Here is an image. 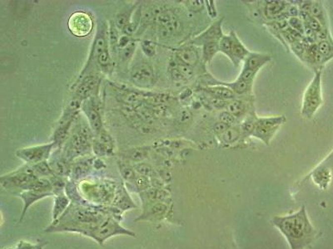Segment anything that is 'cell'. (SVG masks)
<instances>
[{
    "instance_id": "cell-33",
    "label": "cell",
    "mask_w": 333,
    "mask_h": 249,
    "mask_svg": "<svg viewBox=\"0 0 333 249\" xmlns=\"http://www.w3.org/2000/svg\"><path fill=\"white\" fill-rule=\"evenodd\" d=\"M132 12H133V8L123 12L117 15L116 19H115V25H116L117 29L123 30L125 26H127V24L131 23Z\"/></svg>"
},
{
    "instance_id": "cell-26",
    "label": "cell",
    "mask_w": 333,
    "mask_h": 249,
    "mask_svg": "<svg viewBox=\"0 0 333 249\" xmlns=\"http://www.w3.org/2000/svg\"><path fill=\"white\" fill-rule=\"evenodd\" d=\"M310 14L312 18L317 19L323 28H328V18L323 2L321 1H312Z\"/></svg>"
},
{
    "instance_id": "cell-42",
    "label": "cell",
    "mask_w": 333,
    "mask_h": 249,
    "mask_svg": "<svg viewBox=\"0 0 333 249\" xmlns=\"http://www.w3.org/2000/svg\"><path fill=\"white\" fill-rule=\"evenodd\" d=\"M97 62H98L101 68H103V69L109 68V66L111 63V58H110V53H109L108 48L104 50L103 53L98 56V58H97Z\"/></svg>"
},
{
    "instance_id": "cell-16",
    "label": "cell",
    "mask_w": 333,
    "mask_h": 249,
    "mask_svg": "<svg viewBox=\"0 0 333 249\" xmlns=\"http://www.w3.org/2000/svg\"><path fill=\"white\" fill-rule=\"evenodd\" d=\"M19 196L23 199L24 201V210H23V213H22L21 218L19 222H21L22 219L24 218V215L26 213L27 210L31 205H34L35 202H37L39 200L44 199L46 197L54 196L53 193L51 192H42L36 191V190H24L20 194H19Z\"/></svg>"
},
{
    "instance_id": "cell-36",
    "label": "cell",
    "mask_w": 333,
    "mask_h": 249,
    "mask_svg": "<svg viewBox=\"0 0 333 249\" xmlns=\"http://www.w3.org/2000/svg\"><path fill=\"white\" fill-rule=\"evenodd\" d=\"M89 161H85V162H80V164L74 166V168L72 169V173L73 176H74L75 178H80L82 176H84L87 173V171H89L90 164Z\"/></svg>"
},
{
    "instance_id": "cell-22",
    "label": "cell",
    "mask_w": 333,
    "mask_h": 249,
    "mask_svg": "<svg viewBox=\"0 0 333 249\" xmlns=\"http://www.w3.org/2000/svg\"><path fill=\"white\" fill-rule=\"evenodd\" d=\"M98 139L94 143L93 150L96 155H109V153L113 150V142L111 137L107 134L104 131H102L98 134Z\"/></svg>"
},
{
    "instance_id": "cell-3",
    "label": "cell",
    "mask_w": 333,
    "mask_h": 249,
    "mask_svg": "<svg viewBox=\"0 0 333 249\" xmlns=\"http://www.w3.org/2000/svg\"><path fill=\"white\" fill-rule=\"evenodd\" d=\"M219 51L227 56L234 67H238L251 53L242 42L234 30L224 35L219 42Z\"/></svg>"
},
{
    "instance_id": "cell-46",
    "label": "cell",
    "mask_w": 333,
    "mask_h": 249,
    "mask_svg": "<svg viewBox=\"0 0 333 249\" xmlns=\"http://www.w3.org/2000/svg\"><path fill=\"white\" fill-rule=\"evenodd\" d=\"M205 3H206L205 5L207 6V8H208V13L211 19H214L217 15L214 1H206Z\"/></svg>"
},
{
    "instance_id": "cell-2",
    "label": "cell",
    "mask_w": 333,
    "mask_h": 249,
    "mask_svg": "<svg viewBox=\"0 0 333 249\" xmlns=\"http://www.w3.org/2000/svg\"><path fill=\"white\" fill-rule=\"evenodd\" d=\"M322 105V71L321 69H318L305 90L301 104V115L308 120L312 119Z\"/></svg>"
},
{
    "instance_id": "cell-7",
    "label": "cell",
    "mask_w": 333,
    "mask_h": 249,
    "mask_svg": "<svg viewBox=\"0 0 333 249\" xmlns=\"http://www.w3.org/2000/svg\"><path fill=\"white\" fill-rule=\"evenodd\" d=\"M53 143L50 144H41L35 146L26 147L18 149L16 151L17 157L24 160V162L31 165H35L38 163L46 161L50 157Z\"/></svg>"
},
{
    "instance_id": "cell-1",
    "label": "cell",
    "mask_w": 333,
    "mask_h": 249,
    "mask_svg": "<svg viewBox=\"0 0 333 249\" xmlns=\"http://www.w3.org/2000/svg\"><path fill=\"white\" fill-rule=\"evenodd\" d=\"M271 222L285 237L290 249H305L317 236V230L307 216L305 206L291 214L275 216Z\"/></svg>"
},
{
    "instance_id": "cell-37",
    "label": "cell",
    "mask_w": 333,
    "mask_h": 249,
    "mask_svg": "<svg viewBox=\"0 0 333 249\" xmlns=\"http://www.w3.org/2000/svg\"><path fill=\"white\" fill-rule=\"evenodd\" d=\"M119 169H120V173L122 175L123 178H125L126 181L133 182L136 177L138 176L134 168L131 167L129 165H121Z\"/></svg>"
},
{
    "instance_id": "cell-35",
    "label": "cell",
    "mask_w": 333,
    "mask_h": 249,
    "mask_svg": "<svg viewBox=\"0 0 333 249\" xmlns=\"http://www.w3.org/2000/svg\"><path fill=\"white\" fill-rule=\"evenodd\" d=\"M288 23H289V26L291 29H293L295 31L297 32L298 34L302 35L303 37L305 36V26L303 22L299 17H291L288 19Z\"/></svg>"
},
{
    "instance_id": "cell-19",
    "label": "cell",
    "mask_w": 333,
    "mask_h": 249,
    "mask_svg": "<svg viewBox=\"0 0 333 249\" xmlns=\"http://www.w3.org/2000/svg\"><path fill=\"white\" fill-rule=\"evenodd\" d=\"M258 116L256 115L255 110H252L245 116L244 121L240 124L241 133H242V138L241 142H245L249 137L253 136L254 131L256 128V120Z\"/></svg>"
},
{
    "instance_id": "cell-34",
    "label": "cell",
    "mask_w": 333,
    "mask_h": 249,
    "mask_svg": "<svg viewBox=\"0 0 333 249\" xmlns=\"http://www.w3.org/2000/svg\"><path fill=\"white\" fill-rule=\"evenodd\" d=\"M308 45H309V43H307V42H305L304 39H302L301 41L294 42L292 44L290 45V48L297 58H300L301 61H303L304 60L305 53H306V50H307Z\"/></svg>"
},
{
    "instance_id": "cell-12",
    "label": "cell",
    "mask_w": 333,
    "mask_h": 249,
    "mask_svg": "<svg viewBox=\"0 0 333 249\" xmlns=\"http://www.w3.org/2000/svg\"><path fill=\"white\" fill-rule=\"evenodd\" d=\"M175 58L180 63L193 68L198 65L202 59V53L199 52V47L188 43L176 51Z\"/></svg>"
},
{
    "instance_id": "cell-18",
    "label": "cell",
    "mask_w": 333,
    "mask_h": 249,
    "mask_svg": "<svg viewBox=\"0 0 333 249\" xmlns=\"http://www.w3.org/2000/svg\"><path fill=\"white\" fill-rule=\"evenodd\" d=\"M263 7L264 16L268 19H277L278 17L285 13L286 9L289 6V2L286 1H277V0H269L265 1Z\"/></svg>"
},
{
    "instance_id": "cell-15",
    "label": "cell",
    "mask_w": 333,
    "mask_h": 249,
    "mask_svg": "<svg viewBox=\"0 0 333 249\" xmlns=\"http://www.w3.org/2000/svg\"><path fill=\"white\" fill-rule=\"evenodd\" d=\"M272 60V56L267 53H251L244 60L243 69L244 70L258 71L263 68L266 64Z\"/></svg>"
},
{
    "instance_id": "cell-31",
    "label": "cell",
    "mask_w": 333,
    "mask_h": 249,
    "mask_svg": "<svg viewBox=\"0 0 333 249\" xmlns=\"http://www.w3.org/2000/svg\"><path fill=\"white\" fill-rule=\"evenodd\" d=\"M72 123L58 124V126L55 130L53 135V144L61 145L66 141L67 137L69 134V128Z\"/></svg>"
},
{
    "instance_id": "cell-29",
    "label": "cell",
    "mask_w": 333,
    "mask_h": 249,
    "mask_svg": "<svg viewBox=\"0 0 333 249\" xmlns=\"http://www.w3.org/2000/svg\"><path fill=\"white\" fill-rule=\"evenodd\" d=\"M182 29V25L178 20H175V21L170 23V24H166L164 26H159V37L161 38H167V37H172V35H176L177 33L181 31Z\"/></svg>"
},
{
    "instance_id": "cell-10",
    "label": "cell",
    "mask_w": 333,
    "mask_h": 249,
    "mask_svg": "<svg viewBox=\"0 0 333 249\" xmlns=\"http://www.w3.org/2000/svg\"><path fill=\"white\" fill-rule=\"evenodd\" d=\"M155 72L148 63L135 66L131 71V80L135 85L141 87H149L155 82Z\"/></svg>"
},
{
    "instance_id": "cell-25",
    "label": "cell",
    "mask_w": 333,
    "mask_h": 249,
    "mask_svg": "<svg viewBox=\"0 0 333 249\" xmlns=\"http://www.w3.org/2000/svg\"><path fill=\"white\" fill-rule=\"evenodd\" d=\"M241 138H242V133H241L240 125L230 126L223 134L217 137L220 143L228 144V145L241 142Z\"/></svg>"
},
{
    "instance_id": "cell-28",
    "label": "cell",
    "mask_w": 333,
    "mask_h": 249,
    "mask_svg": "<svg viewBox=\"0 0 333 249\" xmlns=\"http://www.w3.org/2000/svg\"><path fill=\"white\" fill-rule=\"evenodd\" d=\"M317 47L319 53L323 56L324 63H328L333 58V39L332 37L317 42Z\"/></svg>"
},
{
    "instance_id": "cell-38",
    "label": "cell",
    "mask_w": 333,
    "mask_h": 249,
    "mask_svg": "<svg viewBox=\"0 0 333 249\" xmlns=\"http://www.w3.org/2000/svg\"><path fill=\"white\" fill-rule=\"evenodd\" d=\"M218 121L230 126L238 125L237 123L238 122V119L236 118L235 116H233L231 113L228 112V110H222L218 114Z\"/></svg>"
},
{
    "instance_id": "cell-41",
    "label": "cell",
    "mask_w": 333,
    "mask_h": 249,
    "mask_svg": "<svg viewBox=\"0 0 333 249\" xmlns=\"http://www.w3.org/2000/svg\"><path fill=\"white\" fill-rule=\"evenodd\" d=\"M109 30H110L109 31V43H110L113 51L114 50L115 51L116 47L119 45V38H120L119 37V35H118V32H117L116 25L112 24Z\"/></svg>"
},
{
    "instance_id": "cell-6",
    "label": "cell",
    "mask_w": 333,
    "mask_h": 249,
    "mask_svg": "<svg viewBox=\"0 0 333 249\" xmlns=\"http://www.w3.org/2000/svg\"><path fill=\"white\" fill-rule=\"evenodd\" d=\"M40 178L33 170L32 166L24 167L18 171L1 176L0 182L6 189H23L27 184Z\"/></svg>"
},
{
    "instance_id": "cell-32",
    "label": "cell",
    "mask_w": 333,
    "mask_h": 249,
    "mask_svg": "<svg viewBox=\"0 0 333 249\" xmlns=\"http://www.w3.org/2000/svg\"><path fill=\"white\" fill-rule=\"evenodd\" d=\"M32 168L39 177H44V176L52 177V176H55L51 169L49 163L47 161H42V162L32 165Z\"/></svg>"
},
{
    "instance_id": "cell-9",
    "label": "cell",
    "mask_w": 333,
    "mask_h": 249,
    "mask_svg": "<svg viewBox=\"0 0 333 249\" xmlns=\"http://www.w3.org/2000/svg\"><path fill=\"white\" fill-rule=\"evenodd\" d=\"M222 23L223 18L212 23L201 35L191 40L189 44L202 47L204 44L209 42H220L222 36L224 35L222 33Z\"/></svg>"
},
{
    "instance_id": "cell-13",
    "label": "cell",
    "mask_w": 333,
    "mask_h": 249,
    "mask_svg": "<svg viewBox=\"0 0 333 249\" xmlns=\"http://www.w3.org/2000/svg\"><path fill=\"white\" fill-rule=\"evenodd\" d=\"M224 86L232 90L238 97L239 96H245V95L251 94L252 92V86L253 83L243 81L240 79L237 78L235 81L232 82L227 81H217L216 79L211 78V81H208V86Z\"/></svg>"
},
{
    "instance_id": "cell-27",
    "label": "cell",
    "mask_w": 333,
    "mask_h": 249,
    "mask_svg": "<svg viewBox=\"0 0 333 249\" xmlns=\"http://www.w3.org/2000/svg\"><path fill=\"white\" fill-rule=\"evenodd\" d=\"M219 52V42L206 43L201 47L202 61L204 63H210Z\"/></svg>"
},
{
    "instance_id": "cell-20",
    "label": "cell",
    "mask_w": 333,
    "mask_h": 249,
    "mask_svg": "<svg viewBox=\"0 0 333 249\" xmlns=\"http://www.w3.org/2000/svg\"><path fill=\"white\" fill-rule=\"evenodd\" d=\"M69 206H70V199L64 193L54 195V203L52 213L53 223L58 220V218L66 212Z\"/></svg>"
},
{
    "instance_id": "cell-50",
    "label": "cell",
    "mask_w": 333,
    "mask_h": 249,
    "mask_svg": "<svg viewBox=\"0 0 333 249\" xmlns=\"http://www.w3.org/2000/svg\"><path fill=\"white\" fill-rule=\"evenodd\" d=\"M132 42L131 41V38H130L129 36H127V35H125L123 37H120L119 41V45L118 47H120L121 49L125 48L126 46L129 44L130 42Z\"/></svg>"
},
{
    "instance_id": "cell-14",
    "label": "cell",
    "mask_w": 333,
    "mask_h": 249,
    "mask_svg": "<svg viewBox=\"0 0 333 249\" xmlns=\"http://www.w3.org/2000/svg\"><path fill=\"white\" fill-rule=\"evenodd\" d=\"M99 79L97 76H86L76 85L75 93L80 99L87 98L94 95L98 89Z\"/></svg>"
},
{
    "instance_id": "cell-52",
    "label": "cell",
    "mask_w": 333,
    "mask_h": 249,
    "mask_svg": "<svg viewBox=\"0 0 333 249\" xmlns=\"http://www.w3.org/2000/svg\"></svg>"
},
{
    "instance_id": "cell-44",
    "label": "cell",
    "mask_w": 333,
    "mask_h": 249,
    "mask_svg": "<svg viewBox=\"0 0 333 249\" xmlns=\"http://www.w3.org/2000/svg\"><path fill=\"white\" fill-rule=\"evenodd\" d=\"M135 47H136L135 42H131L125 48H123L121 50V55H120L121 59L125 62V61H127L132 58V54L134 53Z\"/></svg>"
},
{
    "instance_id": "cell-21",
    "label": "cell",
    "mask_w": 333,
    "mask_h": 249,
    "mask_svg": "<svg viewBox=\"0 0 333 249\" xmlns=\"http://www.w3.org/2000/svg\"><path fill=\"white\" fill-rule=\"evenodd\" d=\"M203 90L211 97H216V98L227 100V101L238 98V96L232 90L224 86H218V85L217 86H207L206 87L203 88Z\"/></svg>"
},
{
    "instance_id": "cell-23",
    "label": "cell",
    "mask_w": 333,
    "mask_h": 249,
    "mask_svg": "<svg viewBox=\"0 0 333 249\" xmlns=\"http://www.w3.org/2000/svg\"><path fill=\"white\" fill-rule=\"evenodd\" d=\"M225 110H228V112L231 113L233 116H235L238 120L248 115L251 110L249 111L248 103L240 98H235L229 101Z\"/></svg>"
},
{
    "instance_id": "cell-45",
    "label": "cell",
    "mask_w": 333,
    "mask_h": 249,
    "mask_svg": "<svg viewBox=\"0 0 333 249\" xmlns=\"http://www.w3.org/2000/svg\"><path fill=\"white\" fill-rule=\"evenodd\" d=\"M229 127H230V126H228V125H226V124L220 122V121H217V123H215L214 125H213L212 131L214 132V134L216 135V137H217L221 136V135L223 134L225 131H227Z\"/></svg>"
},
{
    "instance_id": "cell-5",
    "label": "cell",
    "mask_w": 333,
    "mask_h": 249,
    "mask_svg": "<svg viewBox=\"0 0 333 249\" xmlns=\"http://www.w3.org/2000/svg\"><path fill=\"white\" fill-rule=\"evenodd\" d=\"M286 121L285 115L258 117L256 120V128L252 137L269 145L273 137H275L276 133L281 126L285 123Z\"/></svg>"
},
{
    "instance_id": "cell-11",
    "label": "cell",
    "mask_w": 333,
    "mask_h": 249,
    "mask_svg": "<svg viewBox=\"0 0 333 249\" xmlns=\"http://www.w3.org/2000/svg\"><path fill=\"white\" fill-rule=\"evenodd\" d=\"M89 150V142L81 134L74 135L69 140L63 155L70 161L75 157L87 154Z\"/></svg>"
},
{
    "instance_id": "cell-43",
    "label": "cell",
    "mask_w": 333,
    "mask_h": 249,
    "mask_svg": "<svg viewBox=\"0 0 333 249\" xmlns=\"http://www.w3.org/2000/svg\"><path fill=\"white\" fill-rule=\"evenodd\" d=\"M186 7L188 10L191 12H200L203 10L205 6V2L204 1H198V0H194V1H185Z\"/></svg>"
},
{
    "instance_id": "cell-8",
    "label": "cell",
    "mask_w": 333,
    "mask_h": 249,
    "mask_svg": "<svg viewBox=\"0 0 333 249\" xmlns=\"http://www.w3.org/2000/svg\"><path fill=\"white\" fill-rule=\"evenodd\" d=\"M93 20L87 13L77 12L72 14L69 20V29L76 37H85L93 29Z\"/></svg>"
},
{
    "instance_id": "cell-47",
    "label": "cell",
    "mask_w": 333,
    "mask_h": 249,
    "mask_svg": "<svg viewBox=\"0 0 333 249\" xmlns=\"http://www.w3.org/2000/svg\"><path fill=\"white\" fill-rule=\"evenodd\" d=\"M142 48H143V52L145 53L146 55L153 56L155 53L154 45L152 42H148V41L143 42Z\"/></svg>"
},
{
    "instance_id": "cell-51",
    "label": "cell",
    "mask_w": 333,
    "mask_h": 249,
    "mask_svg": "<svg viewBox=\"0 0 333 249\" xmlns=\"http://www.w3.org/2000/svg\"><path fill=\"white\" fill-rule=\"evenodd\" d=\"M35 246L29 243H25V242H19L18 245H17L16 249H34Z\"/></svg>"
},
{
    "instance_id": "cell-48",
    "label": "cell",
    "mask_w": 333,
    "mask_h": 249,
    "mask_svg": "<svg viewBox=\"0 0 333 249\" xmlns=\"http://www.w3.org/2000/svg\"><path fill=\"white\" fill-rule=\"evenodd\" d=\"M144 155L145 154L143 153V150H140V149H135V150H131L129 153H128V156L127 157L130 158L131 160H140L144 158Z\"/></svg>"
},
{
    "instance_id": "cell-24",
    "label": "cell",
    "mask_w": 333,
    "mask_h": 249,
    "mask_svg": "<svg viewBox=\"0 0 333 249\" xmlns=\"http://www.w3.org/2000/svg\"><path fill=\"white\" fill-rule=\"evenodd\" d=\"M49 165L55 176L64 177L69 176L72 173L69 161L64 155L62 157L54 158L53 160H51L49 161Z\"/></svg>"
},
{
    "instance_id": "cell-39",
    "label": "cell",
    "mask_w": 333,
    "mask_h": 249,
    "mask_svg": "<svg viewBox=\"0 0 333 249\" xmlns=\"http://www.w3.org/2000/svg\"><path fill=\"white\" fill-rule=\"evenodd\" d=\"M133 182H134L136 189H138L141 193L148 190V189H149V187H150L149 178L148 177H146V176H138L136 177L134 180H133Z\"/></svg>"
},
{
    "instance_id": "cell-30",
    "label": "cell",
    "mask_w": 333,
    "mask_h": 249,
    "mask_svg": "<svg viewBox=\"0 0 333 249\" xmlns=\"http://www.w3.org/2000/svg\"><path fill=\"white\" fill-rule=\"evenodd\" d=\"M107 44H106V39L104 37L103 32L101 33L100 35H97L94 42H93V48L90 53V60H97L98 56L100 55L101 53H103L104 50L107 49Z\"/></svg>"
},
{
    "instance_id": "cell-17",
    "label": "cell",
    "mask_w": 333,
    "mask_h": 249,
    "mask_svg": "<svg viewBox=\"0 0 333 249\" xmlns=\"http://www.w3.org/2000/svg\"><path fill=\"white\" fill-rule=\"evenodd\" d=\"M83 109L87 115L91 130L98 134L101 133L103 131V122L100 113L97 110V108L88 102V103L83 106Z\"/></svg>"
},
{
    "instance_id": "cell-40",
    "label": "cell",
    "mask_w": 333,
    "mask_h": 249,
    "mask_svg": "<svg viewBox=\"0 0 333 249\" xmlns=\"http://www.w3.org/2000/svg\"><path fill=\"white\" fill-rule=\"evenodd\" d=\"M134 170L137 173L139 174V176H146L148 178L154 176V169L145 163H139L138 165H135Z\"/></svg>"
},
{
    "instance_id": "cell-4",
    "label": "cell",
    "mask_w": 333,
    "mask_h": 249,
    "mask_svg": "<svg viewBox=\"0 0 333 249\" xmlns=\"http://www.w3.org/2000/svg\"><path fill=\"white\" fill-rule=\"evenodd\" d=\"M120 234L135 236L133 232L123 228L120 223L112 216H106L103 220L98 223L90 238L94 239L98 244H103L107 239Z\"/></svg>"
},
{
    "instance_id": "cell-49",
    "label": "cell",
    "mask_w": 333,
    "mask_h": 249,
    "mask_svg": "<svg viewBox=\"0 0 333 249\" xmlns=\"http://www.w3.org/2000/svg\"><path fill=\"white\" fill-rule=\"evenodd\" d=\"M137 26H138V24L135 23V22H131L129 24H127V26H125L124 29H123V32L125 35L127 36H131V35L134 34L136 29H137Z\"/></svg>"
}]
</instances>
